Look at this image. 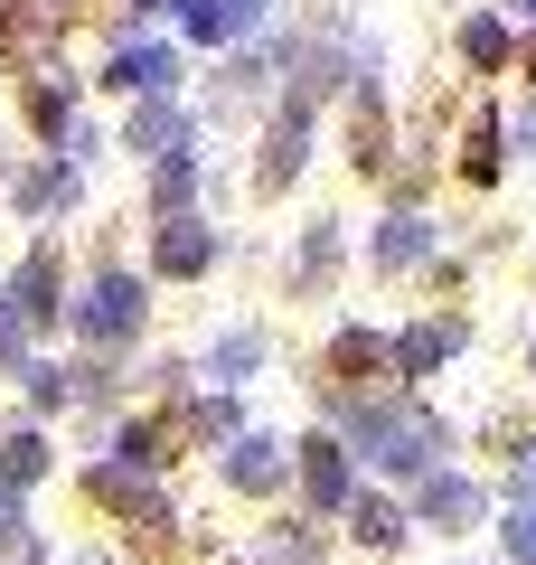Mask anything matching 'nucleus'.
I'll use <instances>...</instances> for the list:
<instances>
[{
    "label": "nucleus",
    "mask_w": 536,
    "mask_h": 565,
    "mask_svg": "<svg viewBox=\"0 0 536 565\" xmlns=\"http://www.w3.org/2000/svg\"><path fill=\"white\" fill-rule=\"evenodd\" d=\"M66 199H76V170H66V161L20 170V207H29V217H47V207H66Z\"/></svg>",
    "instance_id": "12"
},
{
    "label": "nucleus",
    "mask_w": 536,
    "mask_h": 565,
    "mask_svg": "<svg viewBox=\"0 0 536 565\" xmlns=\"http://www.w3.org/2000/svg\"><path fill=\"white\" fill-rule=\"evenodd\" d=\"M349 434L377 452L386 471H405V481H424V471H433V452H442V424H433V415H396V405H357Z\"/></svg>",
    "instance_id": "1"
},
{
    "label": "nucleus",
    "mask_w": 536,
    "mask_h": 565,
    "mask_svg": "<svg viewBox=\"0 0 536 565\" xmlns=\"http://www.w3.org/2000/svg\"><path fill=\"white\" fill-rule=\"evenodd\" d=\"M349 509H357V537H377V546L396 537V509H386V500H349Z\"/></svg>",
    "instance_id": "24"
},
{
    "label": "nucleus",
    "mask_w": 536,
    "mask_h": 565,
    "mask_svg": "<svg viewBox=\"0 0 536 565\" xmlns=\"http://www.w3.org/2000/svg\"><path fill=\"white\" fill-rule=\"evenodd\" d=\"M85 490H95L104 509H132V519H160V500H151V481H141L132 462H104V471H95V481H85Z\"/></svg>",
    "instance_id": "11"
},
{
    "label": "nucleus",
    "mask_w": 536,
    "mask_h": 565,
    "mask_svg": "<svg viewBox=\"0 0 536 565\" xmlns=\"http://www.w3.org/2000/svg\"><path fill=\"white\" fill-rule=\"evenodd\" d=\"M527 10H536V0H527Z\"/></svg>",
    "instance_id": "29"
},
{
    "label": "nucleus",
    "mask_w": 536,
    "mask_h": 565,
    "mask_svg": "<svg viewBox=\"0 0 536 565\" xmlns=\"http://www.w3.org/2000/svg\"><path fill=\"white\" fill-rule=\"evenodd\" d=\"M301 490H311L320 509H349V500H357V490H349V444L311 434V444H301Z\"/></svg>",
    "instance_id": "5"
},
{
    "label": "nucleus",
    "mask_w": 536,
    "mask_h": 565,
    "mask_svg": "<svg viewBox=\"0 0 536 565\" xmlns=\"http://www.w3.org/2000/svg\"><path fill=\"white\" fill-rule=\"evenodd\" d=\"M452 349H461L452 321H424V330H405V340H386V367H396V377H433Z\"/></svg>",
    "instance_id": "8"
},
{
    "label": "nucleus",
    "mask_w": 536,
    "mask_h": 565,
    "mask_svg": "<svg viewBox=\"0 0 536 565\" xmlns=\"http://www.w3.org/2000/svg\"><path fill=\"white\" fill-rule=\"evenodd\" d=\"M10 527H20V519H10V509H0V537H10Z\"/></svg>",
    "instance_id": "27"
},
{
    "label": "nucleus",
    "mask_w": 536,
    "mask_h": 565,
    "mask_svg": "<svg viewBox=\"0 0 536 565\" xmlns=\"http://www.w3.org/2000/svg\"><path fill=\"white\" fill-rule=\"evenodd\" d=\"M132 10H179V0H132Z\"/></svg>",
    "instance_id": "26"
},
{
    "label": "nucleus",
    "mask_w": 536,
    "mask_h": 565,
    "mask_svg": "<svg viewBox=\"0 0 536 565\" xmlns=\"http://www.w3.org/2000/svg\"><path fill=\"white\" fill-rule=\"evenodd\" d=\"M330 367H349V377H357V367H386V340H377V330H339Z\"/></svg>",
    "instance_id": "19"
},
{
    "label": "nucleus",
    "mask_w": 536,
    "mask_h": 565,
    "mask_svg": "<svg viewBox=\"0 0 536 565\" xmlns=\"http://www.w3.org/2000/svg\"><path fill=\"white\" fill-rule=\"evenodd\" d=\"M170 76H179L170 47H122V57L104 66V85H114V95H170Z\"/></svg>",
    "instance_id": "9"
},
{
    "label": "nucleus",
    "mask_w": 536,
    "mask_h": 565,
    "mask_svg": "<svg viewBox=\"0 0 536 565\" xmlns=\"http://www.w3.org/2000/svg\"><path fill=\"white\" fill-rule=\"evenodd\" d=\"M29 114H39V132H66V114H76V76H57V66H47L39 95H29Z\"/></svg>",
    "instance_id": "14"
},
{
    "label": "nucleus",
    "mask_w": 536,
    "mask_h": 565,
    "mask_svg": "<svg viewBox=\"0 0 536 565\" xmlns=\"http://www.w3.org/2000/svg\"><path fill=\"white\" fill-rule=\"evenodd\" d=\"M527 359H536V349H527Z\"/></svg>",
    "instance_id": "28"
},
{
    "label": "nucleus",
    "mask_w": 536,
    "mask_h": 565,
    "mask_svg": "<svg viewBox=\"0 0 536 565\" xmlns=\"http://www.w3.org/2000/svg\"><path fill=\"white\" fill-rule=\"evenodd\" d=\"M367 255H377V274H405V264H424V255H433V226H424L415 207H396V217L377 226V245H367Z\"/></svg>",
    "instance_id": "10"
},
{
    "label": "nucleus",
    "mask_w": 536,
    "mask_h": 565,
    "mask_svg": "<svg viewBox=\"0 0 536 565\" xmlns=\"http://www.w3.org/2000/svg\"><path fill=\"white\" fill-rule=\"evenodd\" d=\"M424 509H433V519H471V509H480V490L461 481V471H433V481H424Z\"/></svg>",
    "instance_id": "16"
},
{
    "label": "nucleus",
    "mask_w": 536,
    "mask_h": 565,
    "mask_svg": "<svg viewBox=\"0 0 536 565\" xmlns=\"http://www.w3.org/2000/svg\"><path fill=\"white\" fill-rule=\"evenodd\" d=\"M132 141H141V151H160V141H170V151H179V104L141 95V114H132Z\"/></svg>",
    "instance_id": "17"
},
{
    "label": "nucleus",
    "mask_w": 536,
    "mask_h": 565,
    "mask_svg": "<svg viewBox=\"0 0 536 565\" xmlns=\"http://www.w3.org/2000/svg\"><path fill=\"white\" fill-rule=\"evenodd\" d=\"M508 556H527V565H536V500H517V509H508Z\"/></svg>",
    "instance_id": "23"
},
{
    "label": "nucleus",
    "mask_w": 536,
    "mask_h": 565,
    "mask_svg": "<svg viewBox=\"0 0 536 565\" xmlns=\"http://www.w3.org/2000/svg\"><path fill=\"white\" fill-rule=\"evenodd\" d=\"M10 321H20V330L57 321V255H47V245L20 264V274H10Z\"/></svg>",
    "instance_id": "4"
},
{
    "label": "nucleus",
    "mask_w": 536,
    "mask_h": 565,
    "mask_svg": "<svg viewBox=\"0 0 536 565\" xmlns=\"http://www.w3.org/2000/svg\"><path fill=\"white\" fill-rule=\"evenodd\" d=\"M151 255H160V274H207V255H217V236H207V226L189 217V207H179V217H160Z\"/></svg>",
    "instance_id": "6"
},
{
    "label": "nucleus",
    "mask_w": 536,
    "mask_h": 565,
    "mask_svg": "<svg viewBox=\"0 0 536 565\" xmlns=\"http://www.w3.org/2000/svg\"><path fill=\"white\" fill-rule=\"evenodd\" d=\"M255 359H264V340H255V330H226V340H217V359H207V367H217V377H245Z\"/></svg>",
    "instance_id": "21"
},
{
    "label": "nucleus",
    "mask_w": 536,
    "mask_h": 565,
    "mask_svg": "<svg viewBox=\"0 0 536 565\" xmlns=\"http://www.w3.org/2000/svg\"><path fill=\"white\" fill-rule=\"evenodd\" d=\"M189 180H199V170H189V151H170V161H160V180H151V189H160V217L189 199Z\"/></svg>",
    "instance_id": "22"
},
{
    "label": "nucleus",
    "mask_w": 536,
    "mask_h": 565,
    "mask_svg": "<svg viewBox=\"0 0 536 565\" xmlns=\"http://www.w3.org/2000/svg\"><path fill=\"white\" fill-rule=\"evenodd\" d=\"M47 471V444L39 434H10V444H0V481H39Z\"/></svg>",
    "instance_id": "18"
},
{
    "label": "nucleus",
    "mask_w": 536,
    "mask_h": 565,
    "mask_svg": "<svg viewBox=\"0 0 536 565\" xmlns=\"http://www.w3.org/2000/svg\"><path fill=\"white\" fill-rule=\"evenodd\" d=\"M255 20H264V0H179V29H189V39H207V47L255 39Z\"/></svg>",
    "instance_id": "3"
},
{
    "label": "nucleus",
    "mask_w": 536,
    "mask_h": 565,
    "mask_svg": "<svg viewBox=\"0 0 536 565\" xmlns=\"http://www.w3.org/2000/svg\"><path fill=\"white\" fill-rule=\"evenodd\" d=\"M461 170H471V180H499V122H471V141H461Z\"/></svg>",
    "instance_id": "20"
},
{
    "label": "nucleus",
    "mask_w": 536,
    "mask_h": 565,
    "mask_svg": "<svg viewBox=\"0 0 536 565\" xmlns=\"http://www.w3.org/2000/svg\"><path fill=\"white\" fill-rule=\"evenodd\" d=\"M226 481H236V490H274V481H282V452H274V444H255V434H245V444L226 452Z\"/></svg>",
    "instance_id": "13"
},
{
    "label": "nucleus",
    "mask_w": 536,
    "mask_h": 565,
    "mask_svg": "<svg viewBox=\"0 0 536 565\" xmlns=\"http://www.w3.org/2000/svg\"><path fill=\"white\" fill-rule=\"evenodd\" d=\"M461 57H471V66H508V29H499L490 10H480V20H461Z\"/></svg>",
    "instance_id": "15"
},
{
    "label": "nucleus",
    "mask_w": 536,
    "mask_h": 565,
    "mask_svg": "<svg viewBox=\"0 0 536 565\" xmlns=\"http://www.w3.org/2000/svg\"><path fill=\"white\" fill-rule=\"evenodd\" d=\"M76 330H85V340H104V349L132 340V330H141V282L132 274H95V292L76 302Z\"/></svg>",
    "instance_id": "2"
},
{
    "label": "nucleus",
    "mask_w": 536,
    "mask_h": 565,
    "mask_svg": "<svg viewBox=\"0 0 536 565\" xmlns=\"http://www.w3.org/2000/svg\"><path fill=\"white\" fill-rule=\"evenodd\" d=\"M517 141H527V151H536V104H527V114H517Z\"/></svg>",
    "instance_id": "25"
},
{
    "label": "nucleus",
    "mask_w": 536,
    "mask_h": 565,
    "mask_svg": "<svg viewBox=\"0 0 536 565\" xmlns=\"http://www.w3.org/2000/svg\"><path fill=\"white\" fill-rule=\"evenodd\" d=\"M301 141H311V104H282L274 114V141H264V189H292V170H301Z\"/></svg>",
    "instance_id": "7"
},
{
    "label": "nucleus",
    "mask_w": 536,
    "mask_h": 565,
    "mask_svg": "<svg viewBox=\"0 0 536 565\" xmlns=\"http://www.w3.org/2000/svg\"><path fill=\"white\" fill-rule=\"evenodd\" d=\"M85 565H95V556H85Z\"/></svg>",
    "instance_id": "30"
}]
</instances>
